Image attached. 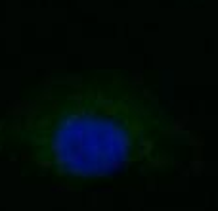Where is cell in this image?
Returning <instances> with one entry per match:
<instances>
[{"mask_svg":"<svg viewBox=\"0 0 218 211\" xmlns=\"http://www.w3.org/2000/svg\"><path fill=\"white\" fill-rule=\"evenodd\" d=\"M0 144L71 184L178 167L191 136L134 75L100 69L48 77L0 119Z\"/></svg>","mask_w":218,"mask_h":211,"instance_id":"1","label":"cell"}]
</instances>
